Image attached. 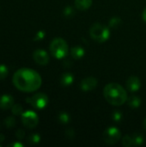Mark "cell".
I'll list each match as a JSON object with an SVG mask.
<instances>
[{"label": "cell", "mask_w": 146, "mask_h": 147, "mask_svg": "<svg viewBox=\"0 0 146 147\" xmlns=\"http://www.w3.org/2000/svg\"><path fill=\"white\" fill-rule=\"evenodd\" d=\"M122 145L124 146L130 147L133 146V137L132 135H126L125 137H123L122 139Z\"/></svg>", "instance_id": "obj_24"}, {"label": "cell", "mask_w": 146, "mask_h": 147, "mask_svg": "<svg viewBox=\"0 0 146 147\" xmlns=\"http://www.w3.org/2000/svg\"><path fill=\"white\" fill-rule=\"evenodd\" d=\"M65 136H66L67 139L72 140V139L75 137V132H74V130L71 129V128H68V129L65 131Z\"/></svg>", "instance_id": "obj_27"}, {"label": "cell", "mask_w": 146, "mask_h": 147, "mask_svg": "<svg viewBox=\"0 0 146 147\" xmlns=\"http://www.w3.org/2000/svg\"><path fill=\"white\" fill-rule=\"evenodd\" d=\"M45 35H46V33L45 31L43 30H40L39 32H37V34H35L34 38V40H41L45 38Z\"/></svg>", "instance_id": "obj_26"}, {"label": "cell", "mask_w": 146, "mask_h": 147, "mask_svg": "<svg viewBox=\"0 0 146 147\" xmlns=\"http://www.w3.org/2000/svg\"><path fill=\"white\" fill-rule=\"evenodd\" d=\"M8 146H10V147H22L23 146V145L22 144V143H20V142H18V141H16V142H14V143H11V144H9Z\"/></svg>", "instance_id": "obj_29"}, {"label": "cell", "mask_w": 146, "mask_h": 147, "mask_svg": "<svg viewBox=\"0 0 146 147\" xmlns=\"http://www.w3.org/2000/svg\"><path fill=\"white\" fill-rule=\"evenodd\" d=\"M71 56L75 59H81L84 54H85V50L83 47H80V46H76L71 48Z\"/></svg>", "instance_id": "obj_12"}, {"label": "cell", "mask_w": 146, "mask_h": 147, "mask_svg": "<svg viewBox=\"0 0 146 147\" xmlns=\"http://www.w3.org/2000/svg\"><path fill=\"white\" fill-rule=\"evenodd\" d=\"M121 138L120 129L115 127H110L107 128L103 133V140L107 145H115Z\"/></svg>", "instance_id": "obj_6"}, {"label": "cell", "mask_w": 146, "mask_h": 147, "mask_svg": "<svg viewBox=\"0 0 146 147\" xmlns=\"http://www.w3.org/2000/svg\"><path fill=\"white\" fill-rule=\"evenodd\" d=\"M26 102L36 109H43L47 106L49 102V99L46 94L40 92L34 94L30 98H27Z\"/></svg>", "instance_id": "obj_5"}, {"label": "cell", "mask_w": 146, "mask_h": 147, "mask_svg": "<svg viewBox=\"0 0 146 147\" xmlns=\"http://www.w3.org/2000/svg\"><path fill=\"white\" fill-rule=\"evenodd\" d=\"M15 137L18 139V140H23L24 139V137H25V132H24V130H22V129H18L17 131H16V133H15Z\"/></svg>", "instance_id": "obj_28"}, {"label": "cell", "mask_w": 146, "mask_h": 147, "mask_svg": "<svg viewBox=\"0 0 146 147\" xmlns=\"http://www.w3.org/2000/svg\"><path fill=\"white\" fill-rule=\"evenodd\" d=\"M143 127H144V128L146 130V118L144 120V122H143Z\"/></svg>", "instance_id": "obj_32"}, {"label": "cell", "mask_w": 146, "mask_h": 147, "mask_svg": "<svg viewBox=\"0 0 146 147\" xmlns=\"http://www.w3.org/2000/svg\"><path fill=\"white\" fill-rule=\"evenodd\" d=\"M63 14L66 18H71L75 15V9L72 6H66L63 11Z\"/></svg>", "instance_id": "obj_19"}, {"label": "cell", "mask_w": 146, "mask_h": 147, "mask_svg": "<svg viewBox=\"0 0 146 147\" xmlns=\"http://www.w3.org/2000/svg\"><path fill=\"white\" fill-rule=\"evenodd\" d=\"M34 60L40 65H46L49 63V55L44 49H36L33 53Z\"/></svg>", "instance_id": "obj_8"}, {"label": "cell", "mask_w": 146, "mask_h": 147, "mask_svg": "<svg viewBox=\"0 0 146 147\" xmlns=\"http://www.w3.org/2000/svg\"><path fill=\"white\" fill-rule=\"evenodd\" d=\"M58 120L61 124H68L71 121V116L67 112H60L58 115Z\"/></svg>", "instance_id": "obj_17"}, {"label": "cell", "mask_w": 146, "mask_h": 147, "mask_svg": "<svg viewBox=\"0 0 146 147\" xmlns=\"http://www.w3.org/2000/svg\"><path fill=\"white\" fill-rule=\"evenodd\" d=\"M11 112L15 115H22L23 113V109L21 104H14L11 108Z\"/></svg>", "instance_id": "obj_21"}, {"label": "cell", "mask_w": 146, "mask_h": 147, "mask_svg": "<svg viewBox=\"0 0 146 147\" xmlns=\"http://www.w3.org/2000/svg\"><path fill=\"white\" fill-rule=\"evenodd\" d=\"M141 87V81L136 76L130 77L126 81V88L130 92H137Z\"/></svg>", "instance_id": "obj_10"}, {"label": "cell", "mask_w": 146, "mask_h": 147, "mask_svg": "<svg viewBox=\"0 0 146 147\" xmlns=\"http://www.w3.org/2000/svg\"><path fill=\"white\" fill-rule=\"evenodd\" d=\"M74 82V76L71 72H65L61 76L60 84L64 87L71 86Z\"/></svg>", "instance_id": "obj_13"}, {"label": "cell", "mask_w": 146, "mask_h": 147, "mask_svg": "<svg viewBox=\"0 0 146 147\" xmlns=\"http://www.w3.org/2000/svg\"><path fill=\"white\" fill-rule=\"evenodd\" d=\"M121 24H122V20L119 16H114L108 22V26L109 28H120Z\"/></svg>", "instance_id": "obj_16"}, {"label": "cell", "mask_w": 146, "mask_h": 147, "mask_svg": "<svg viewBox=\"0 0 146 147\" xmlns=\"http://www.w3.org/2000/svg\"><path fill=\"white\" fill-rule=\"evenodd\" d=\"M15 87L23 92H34L39 90L42 84L40 75L34 70L21 68L17 70L12 78Z\"/></svg>", "instance_id": "obj_1"}, {"label": "cell", "mask_w": 146, "mask_h": 147, "mask_svg": "<svg viewBox=\"0 0 146 147\" xmlns=\"http://www.w3.org/2000/svg\"><path fill=\"white\" fill-rule=\"evenodd\" d=\"M93 0H75V7L79 10H87L92 5Z\"/></svg>", "instance_id": "obj_14"}, {"label": "cell", "mask_w": 146, "mask_h": 147, "mask_svg": "<svg viewBox=\"0 0 146 147\" xmlns=\"http://www.w3.org/2000/svg\"><path fill=\"white\" fill-rule=\"evenodd\" d=\"M3 123H4V125L6 126L7 128H12V127H14L15 126V119L14 117L9 116L4 120Z\"/></svg>", "instance_id": "obj_23"}, {"label": "cell", "mask_w": 146, "mask_h": 147, "mask_svg": "<svg viewBox=\"0 0 146 147\" xmlns=\"http://www.w3.org/2000/svg\"><path fill=\"white\" fill-rule=\"evenodd\" d=\"M103 96L106 101L114 106H121L127 101L126 90L117 83L108 84L103 89Z\"/></svg>", "instance_id": "obj_2"}, {"label": "cell", "mask_w": 146, "mask_h": 147, "mask_svg": "<svg viewBox=\"0 0 146 147\" xmlns=\"http://www.w3.org/2000/svg\"><path fill=\"white\" fill-rule=\"evenodd\" d=\"M98 81L95 77H87L83 78L80 83V88L83 91H91L97 86Z\"/></svg>", "instance_id": "obj_9"}, {"label": "cell", "mask_w": 146, "mask_h": 147, "mask_svg": "<svg viewBox=\"0 0 146 147\" xmlns=\"http://www.w3.org/2000/svg\"><path fill=\"white\" fill-rule=\"evenodd\" d=\"M22 124L28 128H34L39 124L38 115L32 110H27L21 115Z\"/></svg>", "instance_id": "obj_7"}, {"label": "cell", "mask_w": 146, "mask_h": 147, "mask_svg": "<svg viewBox=\"0 0 146 147\" xmlns=\"http://www.w3.org/2000/svg\"><path fill=\"white\" fill-rule=\"evenodd\" d=\"M112 118L115 122H120V121H121V120L123 118V115L121 114L120 111H114L112 115Z\"/></svg>", "instance_id": "obj_25"}, {"label": "cell", "mask_w": 146, "mask_h": 147, "mask_svg": "<svg viewBox=\"0 0 146 147\" xmlns=\"http://www.w3.org/2000/svg\"><path fill=\"white\" fill-rule=\"evenodd\" d=\"M126 102L132 109H138L141 105V99L137 96H132L128 97Z\"/></svg>", "instance_id": "obj_15"}, {"label": "cell", "mask_w": 146, "mask_h": 147, "mask_svg": "<svg viewBox=\"0 0 146 147\" xmlns=\"http://www.w3.org/2000/svg\"><path fill=\"white\" fill-rule=\"evenodd\" d=\"M8 74H9L8 67L3 64H0V80L5 79L7 78Z\"/></svg>", "instance_id": "obj_20"}, {"label": "cell", "mask_w": 146, "mask_h": 147, "mask_svg": "<svg viewBox=\"0 0 146 147\" xmlns=\"http://www.w3.org/2000/svg\"><path fill=\"white\" fill-rule=\"evenodd\" d=\"M89 35L97 43L106 42L110 37V29L99 22L94 23L89 28Z\"/></svg>", "instance_id": "obj_4"}, {"label": "cell", "mask_w": 146, "mask_h": 147, "mask_svg": "<svg viewBox=\"0 0 146 147\" xmlns=\"http://www.w3.org/2000/svg\"><path fill=\"white\" fill-rule=\"evenodd\" d=\"M28 140V142L30 144L36 145V144L40 143V136L38 134H33L29 135Z\"/></svg>", "instance_id": "obj_22"}, {"label": "cell", "mask_w": 146, "mask_h": 147, "mask_svg": "<svg viewBox=\"0 0 146 147\" xmlns=\"http://www.w3.org/2000/svg\"><path fill=\"white\" fill-rule=\"evenodd\" d=\"M134 146H139L144 143V136L140 134H133L132 135Z\"/></svg>", "instance_id": "obj_18"}, {"label": "cell", "mask_w": 146, "mask_h": 147, "mask_svg": "<svg viewBox=\"0 0 146 147\" xmlns=\"http://www.w3.org/2000/svg\"><path fill=\"white\" fill-rule=\"evenodd\" d=\"M142 18H143V21L146 22V8L144 9V11L142 13Z\"/></svg>", "instance_id": "obj_30"}, {"label": "cell", "mask_w": 146, "mask_h": 147, "mask_svg": "<svg viewBox=\"0 0 146 147\" xmlns=\"http://www.w3.org/2000/svg\"><path fill=\"white\" fill-rule=\"evenodd\" d=\"M14 105V98L9 95H3L0 96V109L3 110L11 109Z\"/></svg>", "instance_id": "obj_11"}, {"label": "cell", "mask_w": 146, "mask_h": 147, "mask_svg": "<svg viewBox=\"0 0 146 147\" xmlns=\"http://www.w3.org/2000/svg\"><path fill=\"white\" fill-rule=\"evenodd\" d=\"M1 146H2V145H1V144H0V147H1Z\"/></svg>", "instance_id": "obj_33"}, {"label": "cell", "mask_w": 146, "mask_h": 147, "mask_svg": "<svg viewBox=\"0 0 146 147\" xmlns=\"http://www.w3.org/2000/svg\"><path fill=\"white\" fill-rule=\"evenodd\" d=\"M49 49L51 54L58 59H62L65 58L69 53V46L67 42L64 39L59 37L54 38L51 41Z\"/></svg>", "instance_id": "obj_3"}, {"label": "cell", "mask_w": 146, "mask_h": 147, "mask_svg": "<svg viewBox=\"0 0 146 147\" xmlns=\"http://www.w3.org/2000/svg\"><path fill=\"white\" fill-rule=\"evenodd\" d=\"M4 140H5V136L3 134H0V143H2L3 141H4Z\"/></svg>", "instance_id": "obj_31"}]
</instances>
